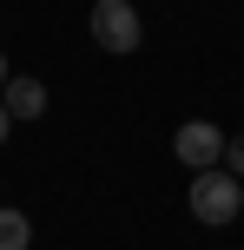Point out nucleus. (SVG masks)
I'll return each mask as SVG.
<instances>
[{"label": "nucleus", "mask_w": 244, "mask_h": 250, "mask_svg": "<svg viewBox=\"0 0 244 250\" xmlns=\"http://www.w3.org/2000/svg\"><path fill=\"white\" fill-rule=\"evenodd\" d=\"M244 211V178H231L218 165V171H192V217L198 224H238Z\"/></svg>", "instance_id": "1"}, {"label": "nucleus", "mask_w": 244, "mask_h": 250, "mask_svg": "<svg viewBox=\"0 0 244 250\" xmlns=\"http://www.w3.org/2000/svg\"><path fill=\"white\" fill-rule=\"evenodd\" d=\"M7 132H13V112H7V105H0V145H7Z\"/></svg>", "instance_id": "7"}, {"label": "nucleus", "mask_w": 244, "mask_h": 250, "mask_svg": "<svg viewBox=\"0 0 244 250\" xmlns=\"http://www.w3.org/2000/svg\"><path fill=\"white\" fill-rule=\"evenodd\" d=\"M92 40L106 53H139V40H145L139 7L132 0H92Z\"/></svg>", "instance_id": "2"}, {"label": "nucleus", "mask_w": 244, "mask_h": 250, "mask_svg": "<svg viewBox=\"0 0 244 250\" xmlns=\"http://www.w3.org/2000/svg\"><path fill=\"white\" fill-rule=\"evenodd\" d=\"M0 105L13 112V125H26V119H40V112H46V86L20 73V79H7V86H0Z\"/></svg>", "instance_id": "4"}, {"label": "nucleus", "mask_w": 244, "mask_h": 250, "mask_svg": "<svg viewBox=\"0 0 244 250\" xmlns=\"http://www.w3.org/2000/svg\"><path fill=\"white\" fill-rule=\"evenodd\" d=\"M224 145H231V138H224L211 119H185L178 132H172V151H178L185 171H218V165H224Z\"/></svg>", "instance_id": "3"}, {"label": "nucleus", "mask_w": 244, "mask_h": 250, "mask_svg": "<svg viewBox=\"0 0 244 250\" xmlns=\"http://www.w3.org/2000/svg\"><path fill=\"white\" fill-rule=\"evenodd\" d=\"M26 244H33V224H26V211L0 204V250H26Z\"/></svg>", "instance_id": "5"}, {"label": "nucleus", "mask_w": 244, "mask_h": 250, "mask_svg": "<svg viewBox=\"0 0 244 250\" xmlns=\"http://www.w3.org/2000/svg\"><path fill=\"white\" fill-rule=\"evenodd\" d=\"M224 171H231V178H244V132L224 145Z\"/></svg>", "instance_id": "6"}, {"label": "nucleus", "mask_w": 244, "mask_h": 250, "mask_svg": "<svg viewBox=\"0 0 244 250\" xmlns=\"http://www.w3.org/2000/svg\"><path fill=\"white\" fill-rule=\"evenodd\" d=\"M7 79H13V73H7V53H0V86H7Z\"/></svg>", "instance_id": "8"}]
</instances>
